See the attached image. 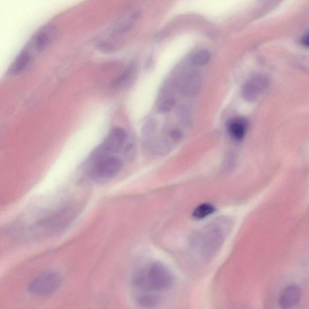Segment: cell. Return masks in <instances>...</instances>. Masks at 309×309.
<instances>
[{
    "label": "cell",
    "instance_id": "5bb4252c",
    "mask_svg": "<svg viewBox=\"0 0 309 309\" xmlns=\"http://www.w3.org/2000/svg\"><path fill=\"white\" fill-rule=\"evenodd\" d=\"M216 211V208L212 204L204 203L200 205L193 211L192 216L195 219H203L212 214Z\"/></svg>",
    "mask_w": 309,
    "mask_h": 309
},
{
    "label": "cell",
    "instance_id": "8fae6325",
    "mask_svg": "<svg viewBox=\"0 0 309 309\" xmlns=\"http://www.w3.org/2000/svg\"><path fill=\"white\" fill-rule=\"evenodd\" d=\"M33 51L28 45L19 53L9 68L8 70L9 75L17 76L23 72L31 63L33 58H32Z\"/></svg>",
    "mask_w": 309,
    "mask_h": 309
},
{
    "label": "cell",
    "instance_id": "277c9868",
    "mask_svg": "<svg viewBox=\"0 0 309 309\" xmlns=\"http://www.w3.org/2000/svg\"><path fill=\"white\" fill-rule=\"evenodd\" d=\"M90 174L94 180L105 181L115 177L122 167L120 159L113 155L94 157Z\"/></svg>",
    "mask_w": 309,
    "mask_h": 309
},
{
    "label": "cell",
    "instance_id": "ba28073f",
    "mask_svg": "<svg viewBox=\"0 0 309 309\" xmlns=\"http://www.w3.org/2000/svg\"><path fill=\"white\" fill-rule=\"evenodd\" d=\"M57 34V29L53 24L42 26L32 37L29 46L37 52L44 51L53 41Z\"/></svg>",
    "mask_w": 309,
    "mask_h": 309
},
{
    "label": "cell",
    "instance_id": "7c38bea8",
    "mask_svg": "<svg viewBox=\"0 0 309 309\" xmlns=\"http://www.w3.org/2000/svg\"><path fill=\"white\" fill-rule=\"evenodd\" d=\"M248 128V123L246 119L237 118L230 123L229 131L234 139L240 141L245 136Z\"/></svg>",
    "mask_w": 309,
    "mask_h": 309
},
{
    "label": "cell",
    "instance_id": "8992f818",
    "mask_svg": "<svg viewBox=\"0 0 309 309\" xmlns=\"http://www.w3.org/2000/svg\"><path fill=\"white\" fill-rule=\"evenodd\" d=\"M126 138L127 134L124 129L119 127L113 128L93 157L111 155L114 153L118 152L122 148Z\"/></svg>",
    "mask_w": 309,
    "mask_h": 309
},
{
    "label": "cell",
    "instance_id": "4fadbf2b",
    "mask_svg": "<svg viewBox=\"0 0 309 309\" xmlns=\"http://www.w3.org/2000/svg\"><path fill=\"white\" fill-rule=\"evenodd\" d=\"M159 298L152 292L142 291L136 296V303L143 307H152L158 303Z\"/></svg>",
    "mask_w": 309,
    "mask_h": 309
},
{
    "label": "cell",
    "instance_id": "9a60e30c",
    "mask_svg": "<svg viewBox=\"0 0 309 309\" xmlns=\"http://www.w3.org/2000/svg\"><path fill=\"white\" fill-rule=\"evenodd\" d=\"M210 54L206 50H201L195 52L190 58V63L194 66H203L209 63Z\"/></svg>",
    "mask_w": 309,
    "mask_h": 309
},
{
    "label": "cell",
    "instance_id": "52a82bcc",
    "mask_svg": "<svg viewBox=\"0 0 309 309\" xmlns=\"http://www.w3.org/2000/svg\"><path fill=\"white\" fill-rule=\"evenodd\" d=\"M269 86V80L262 74H256L246 81L242 89V96L247 102L258 100L265 92Z\"/></svg>",
    "mask_w": 309,
    "mask_h": 309
},
{
    "label": "cell",
    "instance_id": "3957f363",
    "mask_svg": "<svg viewBox=\"0 0 309 309\" xmlns=\"http://www.w3.org/2000/svg\"><path fill=\"white\" fill-rule=\"evenodd\" d=\"M137 11L126 13L107 29L98 39V46L103 50H110L115 47V43L129 33L134 27L139 18Z\"/></svg>",
    "mask_w": 309,
    "mask_h": 309
},
{
    "label": "cell",
    "instance_id": "ac0fdd59",
    "mask_svg": "<svg viewBox=\"0 0 309 309\" xmlns=\"http://www.w3.org/2000/svg\"><path fill=\"white\" fill-rule=\"evenodd\" d=\"M169 136L175 142L180 141L182 138V133L178 129H173L169 133Z\"/></svg>",
    "mask_w": 309,
    "mask_h": 309
},
{
    "label": "cell",
    "instance_id": "7a4b0ae2",
    "mask_svg": "<svg viewBox=\"0 0 309 309\" xmlns=\"http://www.w3.org/2000/svg\"><path fill=\"white\" fill-rule=\"evenodd\" d=\"M132 283L134 288L141 291L160 292L172 287L174 277L166 266L154 262L136 271Z\"/></svg>",
    "mask_w": 309,
    "mask_h": 309
},
{
    "label": "cell",
    "instance_id": "30bf717a",
    "mask_svg": "<svg viewBox=\"0 0 309 309\" xmlns=\"http://www.w3.org/2000/svg\"><path fill=\"white\" fill-rule=\"evenodd\" d=\"M301 297L300 288L297 285H289L285 288L279 295V306L283 308H294L300 303Z\"/></svg>",
    "mask_w": 309,
    "mask_h": 309
},
{
    "label": "cell",
    "instance_id": "5b68a950",
    "mask_svg": "<svg viewBox=\"0 0 309 309\" xmlns=\"http://www.w3.org/2000/svg\"><path fill=\"white\" fill-rule=\"evenodd\" d=\"M62 276L60 272L50 270L41 273L32 279L28 290L36 295H47L52 294L60 287Z\"/></svg>",
    "mask_w": 309,
    "mask_h": 309
},
{
    "label": "cell",
    "instance_id": "6da1fadb",
    "mask_svg": "<svg viewBox=\"0 0 309 309\" xmlns=\"http://www.w3.org/2000/svg\"><path fill=\"white\" fill-rule=\"evenodd\" d=\"M227 219H218L195 233L191 239L193 252L203 259H209L219 251L229 232Z\"/></svg>",
    "mask_w": 309,
    "mask_h": 309
},
{
    "label": "cell",
    "instance_id": "2e32d148",
    "mask_svg": "<svg viewBox=\"0 0 309 309\" xmlns=\"http://www.w3.org/2000/svg\"><path fill=\"white\" fill-rule=\"evenodd\" d=\"M134 71V68L132 67H129L120 74L118 77L116 78L113 83L114 87H119L124 85L128 80L131 79V77Z\"/></svg>",
    "mask_w": 309,
    "mask_h": 309
},
{
    "label": "cell",
    "instance_id": "9c48e42d",
    "mask_svg": "<svg viewBox=\"0 0 309 309\" xmlns=\"http://www.w3.org/2000/svg\"><path fill=\"white\" fill-rule=\"evenodd\" d=\"M181 92L187 97H194L199 94L202 86L201 74L196 71L185 73L178 85Z\"/></svg>",
    "mask_w": 309,
    "mask_h": 309
},
{
    "label": "cell",
    "instance_id": "d6986e66",
    "mask_svg": "<svg viewBox=\"0 0 309 309\" xmlns=\"http://www.w3.org/2000/svg\"><path fill=\"white\" fill-rule=\"evenodd\" d=\"M301 44L303 45L304 47L308 46L309 41H308V33L304 35L303 36V37H302L301 38Z\"/></svg>",
    "mask_w": 309,
    "mask_h": 309
},
{
    "label": "cell",
    "instance_id": "e0dca14e",
    "mask_svg": "<svg viewBox=\"0 0 309 309\" xmlns=\"http://www.w3.org/2000/svg\"><path fill=\"white\" fill-rule=\"evenodd\" d=\"M176 101L173 97H165L158 105V110L161 113H166L174 108Z\"/></svg>",
    "mask_w": 309,
    "mask_h": 309
}]
</instances>
